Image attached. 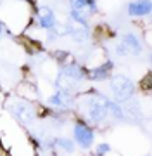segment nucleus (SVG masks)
<instances>
[{
    "label": "nucleus",
    "mask_w": 152,
    "mask_h": 156,
    "mask_svg": "<svg viewBox=\"0 0 152 156\" xmlns=\"http://www.w3.org/2000/svg\"><path fill=\"white\" fill-rule=\"evenodd\" d=\"M109 89L113 92V97L116 99V102H126V101H130L135 95V85H133V82L130 78L123 76V75H118V76L111 78Z\"/></svg>",
    "instance_id": "obj_1"
},
{
    "label": "nucleus",
    "mask_w": 152,
    "mask_h": 156,
    "mask_svg": "<svg viewBox=\"0 0 152 156\" xmlns=\"http://www.w3.org/2000/svg\"><path fill=\"white\" fill-rule=\"evenodd\" d=\"M109 151H111V146L109 144H99L97 149H95V154L97 156H104V154H107Z\"/></svg>",
    "instance_id": "obj_14"
},
{
    "label": "nucleus",
    "mask_w": 152,
    "mask_h": 156,
    "mask_svg": "<svg viewBox=\"0 0 152 156\" xmlns=\"http://www.w3.org/2000/svg\"><path fill=\"white\" fill-rule=\"evenodd\" d=\"M38 24H40V28L49 30V31L52 28H56L57 19H56V14H54V11H52L50 7L43 5L38 9Z\"/></svg>",
    "instance_id": "obj_5"
},
{
    "label": "nucleus",
    "mask_w": 152,
    "mask_h": 156,
    "mask_svg": "<svg viewBox=\"0 0 152 156\" xmlns=\"http://www.w3.org/2000/svg\"><path fill=\"white\" fill-rule=\"evenodd\" d=\"M123 108V113L130 118H138L140 116V106L137 102H128L126 101V106H121Z\"/></svg>",
    "instance_id": "obj_12"
},
{
    "label": "nucleus",
    "mask_w": 152,
    "mask_h": 156,
    "mask_svg": "<svg viewBox=\"0 0 152 156\" xmlns=\"http://www.w3.org/2000/svg\"><path fill=\"white\" fill-rule=\"evenodd\" d=\"M116 54H118V56H126V54H128V50L124 49V45L121 44V45L116 47Z\"/></svg>",
    "instance_id": "obj_15"
},
{
    "label": "nucleus",
    "mask_w": 152,
    "mask_h": 156,
    "mask_svg": "<svg viewBox=\"0 0 152 156\" xmlns=\"http://www.w3.org/2000/svg\"><path fill=\"white\" fill-rule=\"evenodd\" d=\"M71 102H73L71 94H69V92H62V90L56 92V94L49 99V104H50V106H54V108H69V104H71Z\"/></svg>",
    "instance_id": "obj_8"
},
{
    "label": "nucleus",
    "mask_w": 152,
    "mask_h": 156,
    "mask_svg": "<svg viewBox=\"0 0 152 156\" xmlns=\"http://www.w3.org/2000/svg\"><path fill=\"white\" fill-rule=\"evenodd\" d=\"M123 45H124V49L130 50L131 54H140L142 52V44H140V38L137 37V35L133 33H126L123 37Z\"/></svg>",
    "instance_id": "obj_9"
},
{
    "label": "nucleus",
    "mask_w": 152,
    "mask_h": 156,
    "mask_svg": "<svg viewBox=\"0 0 152 156\" xmlns=\"http://www.w3.org/2000/svg\"><path fill=\"white\" fill-rule=\"evenodd\" d=\"M100 99L102 102H104V106H106L107 113H111L116 120H123L124 118V113H123V108L119 106L116 101H111V99H107V97H104V95H100Z\"/></svg>",
    "instance_id": "obj_10"
},
{
    "label": "nucleus",
    "mask_w": 152,
    "mask_h": 156,
    "mask_svg": "<svg viewBox=\"0 0 152 156\" xmlns=\"http://www.w3.org/2000/svg\"><path fill=\"white\" fill-rule=\"evenodd\" d=\"M113 62L107 61L104 62V64H99L97 68H93V69H90L88 71V78L90 80H106V78L111 76V69H113Z\"/></svg>",
    "instance_id": "obj_7"
},
{
    "label": "nucleus",
    "mask_w": 152,
    "mask_h": 156,
    "mask_svg": "<svg viewBox=\"0 0 152 156\" xmlns=\"http://www.w3.org/2000/svg\"><path fill=\"white\" fill-rule=\"evenodd\" d=\"M71 4V9H79V11H86L93 14L97 11V5H95V0H69Z\"/></svg>",
    "instance_id": "obj_11"
},
{
    "label": "nucleus",
    "mask_w": 152,
    "mask_h": 156,
    "mask_svg": "<svg viewBox=\"0 0 152 156\" xmlns=\"http://www.w3.org/2000/svg\"><path fill=\"white\" fill-rule=\"evenodd\" d=\"M74 140L78 142L83 149H88L92 144H93V139H95V134H93V130H92L83 120H78V122L74 123Z\"/></svg>",
    "instance_id": "obj_3"
},
{
    "label": "nucleus",
    "mask_w": 152,
    "mask_h": 156,
    "mask_svg": "<svg viewBox=\"0 0 152 156\" xmlns=\"http://www.w3.org/2000/svg\"><path fill=\"white\" fill-rule=\"evenodd\" d=\"M11 113L16 116L17 122H21L23 125H29V123L35 120L36 113H35V108L31 106V102L23 99H14L11 104Z\"/></svg>",
    "instance_id": "obj_2"
},
{
    "label": "nucleus",
    "mask_w": 152,
    "mask_h": 156,
    "mask_svg": "<svg viewBox=\"0 0 152 156\" xmlns=\"http://www.w3.org/2000/svg\"><path fill=\"white\" fill-rule=\"evenodd\" d=\"M150 12V0H135L128 5V14L130 16H147Z\"/></svg>",
    "instance_id": "obj_6"
},
{
    "label": "nucleus",
    "mask_w": 152,
    "mask_h": 156,
    "mask_svg": "<svg viewBox=\"0 0 152 156\" xmlns=\"http://www.w3.org/2000/svg\"><path fill=\"white\" fill-rule=\"evenodd\" d=\"M107 115H109V113H107L106 106H104V102H102L100 95L90 99V102H88V116H90L92 122L97 123V125H102V123L107 120Z\"/></svg>",
    "instance_id": "obj_4"
},
{
    "label": "nucleus",
    "mask_w": 152,
    "mask_h": 156,
    "mask_svg": "<svg viewBox=\"0 0 152 156\" xmlns=\"http://www.w3.org/2000/svg\"><path fill=\"white\" fill-rule=\"evenodd\" d=\"M54 144L59 146V147L64 149L66 153H73V151H74V146H73V142H71L69 139H56V140H54Z\"/></svg>",
    "instance_id": "obj_13"
}]
</instances>
